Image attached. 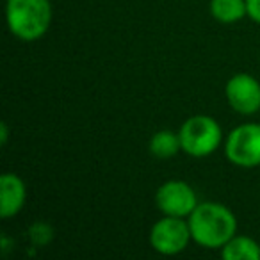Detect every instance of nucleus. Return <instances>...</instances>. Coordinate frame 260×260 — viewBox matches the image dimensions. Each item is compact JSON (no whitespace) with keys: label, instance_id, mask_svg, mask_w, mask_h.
<instances>
[{"label":"nucleus","instance_id":"nucleus-1","mask_svg":"<svg viewBox=\"0 0 260 260\" xmlns=\"http://www.w3.org/2000/svg\"><path fill=\"white\" fill-rule=\"evenodd\" d=\"M192 241L205 249H221L237 234V217L217 202L198 203L187 217Z\"/></svg>","mask_w":260,"mask_h":260},{"label":"nucleus","instance_id":"nucleus-2","mask_svg":"<svg viewBox=\"0 0 260 260\" xmlns=\"http://www.w3.org/2000/svg\"><path fill=\"white\" fill-rule=\"evenodd\" d=\"M6 20L11 34L18 40H41L52 22L50 0H8Z\"/></svg>","mask_w":260,"mask_h":260},{"label":"nucleus","instance_id":"nucleus-3","mask_svg":"<svg viewBox=\"0 0 260 260\" xmlns=\"http://www.w3.org/2000/svg\"><path fill=\"white\" fill-rule=\"evenodd\" d=\"M178 136H180L182 152L196 159L212 155L223 143V130L219 123L207 114L187 118L182 123Z\"/></svg>","mask_w":260,"mask_h":260},{"label":"nucleus","instance_id":"nucleus-4","mask_svg":"<svg viewBox=\"0 0 260 260\" xmlns=\"http://www.w3.org/2000/svg\"><path fill=\"white\" fill-rule=\"evenodd\" d=\"M224 155L237 168L260 166V123L249 121L232 128L224 141Z\"/></svg>","mask_w":260,"mask_h":260},{"label":"nucleus","instance_id":"nucleus-5","mask_svg":"<svg viewBox=\"0 0 260 260\" xmlns=\"http://www.w3.org/2000/svg\"><path fill=\"white\" fill-rule=\"evenodd\" d=\"M192 241L185 217L164 216L150 230V244L160 255H178Z\"/></svg>","mask_w":260,"mask_h":260},{"label":"nucleus","instance_id":"nucleus-6","mask_svg":"<svg viewBox=\"0 0 260 260\" xmlns=\"http://www.w3.org/2000/svg\"><path fill=\"white\" fill-rule=\"evenodd\" d=\"M155 205L164 216L185 217L198 207V196L194 189L184 180H168L157 189Z\"/></svg>","mask_w":260,"mask_h":260},{"label":"nucleus","instance_id":"nucleus-7","mask_svg":"<svg viewBox=\"0 0 260 260\" xmlns=\"http://www.w3.org/2000/svg\"><path fill=\"white\" fill-rule=\"evenodd\" d=\"M224 94L235 112L251 116L260 111V82L249 73H235L224 87Z\"/></svg>","mask_w":260,"mask_h":260},{"label":"nucleus","instance_id":"nucleus-8","mask_svg":"<svg viewBox=\"0 0 260 260\" xmlns=\"http://www.w3.org/2000/svg\"><path fill=\"white\" fill-rule=\"evenodd\" d=\"M25 200V182L18 175L4 173L0 177V216H2V219L15 217L23 209Z\"/></svg>","mask_w":260,"mask_h":260},{"label":"nucleus","instance_id":"nucleus-9","mask_svg":"<svg viewBox=\"0 0 260 260\" xmlns=\"http://www.w3.org/2000/svg\"><path fill=\"white\" fill-rule=\"evenodd\" d=\"M221 256L224 260H260V244L248 235L235 234L221 248Z\"/></svg>","mask_w":260,"mask_h":260},{"label":"nucleus","instance_id":"nucleus-10","mask_svg":"<svg viewBox=\"0 0 260 260\" xmlns=\"http://www.w3.org/2000/svg\"><path fill=\"white\" fill-rule=\"evenodd\" d=\"M210 15L219 23H237L244 16H248L246 0H210Z\"/></svg>","mask_w":260,"mask_h":260},{"label":"nucleus","instance_id":"nucleus-11","mask_svg":"<svg viewBox=\"0 0 260 260\" xmlns=\"http://www.w3.org/2000/svg\"><path fill=\"white\" fill-rule=\"evenodd\" d=\"M148 148L155 159H171L182 150L180 136L173 130H159L152 136Z\"/></svg>","mask_w":260,"mask_h":260},{"label":"nucleus","instance_id":"nucleus-12","mask_svg":"<svg viewBox=\"0 0 260 260\" xmlns=\"http://www.w3.org/2000/svg\"><path fill=\"white\" fill-rule=\"evenodd\" d=\"M54 228L45 221H36L29 226V239L36 248H45L54 241Z\"/></svg>","mask_w":260,"mask_h":260},{"label":"nucleus","instance_id":"nucleus-13","mask_svg":"<svg viewBox=\"0 0 260 260\" xmlns=\"http://www.w3.org/2000/svg\"><path fill=\"white\" fill-rule=\"evenodd\" d=\"M246 8L249 18L255 23H260V0H246Z\"/></svg>","mask_w":260,"mask_h":260},{"label":"nucleus","instance_id":"nucleus-14","mask_svg":"<svg viewBox=\"0 0 260 260\" xmlns=\"http://www.w3.org/2000/svg\"><path fill=\"white\" fill-rule=\"evenodd\" d=\"M8 138H9V128L6 123H2V125H0V143H2V145H8Z\"/></svg>","mask_w":260,"mask_h":260}]
</instances>
